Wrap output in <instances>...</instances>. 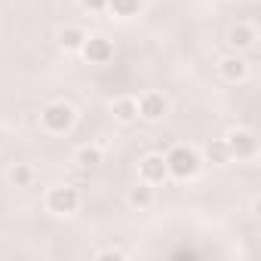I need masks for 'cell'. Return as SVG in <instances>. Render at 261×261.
I'll use <instances>...</instances> for the list:
<instances>
[{"instance_id":"cell-13","label":"cell","mask_w":261,"mask_h":261,"mask_svg":"<svg viewBox=\"0 0 261 261\" xmlns=\"http://www.w3.org/2000/svg\"><path fill=\"white\" fill-rule=\"evenodd\" d=\"M98 160H101V154H98L95 148H83V151H80V166L92 169V166H98Z\"/></svg>"},{"instance_id":"cell-1","label":"cell","mask_w":261,"mask_h":261,"mask_svg":"<svg viewBox=\"0 0 261 261\" xmlns=\"http://www.w3.org/2000/svg\"><path fill=\"white\" fill-rule=\"evenodd\" d=\"M166 172L178 175V178H188L197 172V154L188 151V148H175L169 157H166Z\"/></svg>"},{"instance_id":"cell-10","label":"cell","mask_w":261,"mask_h":261,"mask_svg":"<svg viewBox=\"0 0 261 261\" xmlns=\"http://www.w3.org/2000/svg\"><path fill=\"white\" fill-rule=\"evenodd\" d=\"M227 157H230V151H227L224 142H212V145H209V160H212V163H224Z\"/></svg>"},{"instance_id":"cell-16","label":"cell","mask_w":261,"mask_h":261,"mask_svg":"<svg viewBox=\"0 0 261 261\" xmlns=\"http://www.w3.org/2000/svg\"><path fill=\"white\" fill-rule=\"evenodd\" d=\"M28 178H31V172H28L25 166H19V169H13V181H16V185H28Z\"/></svg>"},{"instance_id":"cell-2","label":"cell","mask_w":261,"mask_h":261,"mask_svg":"<svg viewBox=\"0 0 261 261\" xmlns=\"http://www.w3.org/2000/svg\"><path fill=\"white\" fill-rule=\"evenodd\" d=\"M71 120H74V111L68 108V105H49L46 111H43V123L49 126V129H68L71 126Z\"/></svg>"},{"instance_id":"cell-7","label":"cell","mask_w":261,"mask_h":261,"mask_svg":"<svg viewBox=\"0 0 261 261\" xmlns=\"http://www.w3.org/2000/svg\"><path fill=\"white\" fill-rule=\"evenodd\" d=\"M142 114H145L148 120H157V117L166 114V101H163L160 95H145V98H142Z\"/></svg>"},{"instance_id":"cell-4","label":"cell","mask_w":261,"mask_h":261,"mask_svg":"<svg viewBox=\"0 0 261 261\" xmlns=\"http://www.w3.org/2000/svg\"><path fill=\"white\" fill-rule=\"evenodd\" d=\"M227 151L237 154V157H249V154L255 151V139H252L249 133H233L230 142H227Z\"/></svg>"},{"instance_id":"cell-9","label":"cell","mask_w":261,"mask_h":261,"mask_svg":"<svg viewBox=\"0 0 261 261\" xmlns=\"http://www.w3.org/2000/svg\"><path fill=\"white\" fill-rule=\"evenodd\" d=\"M221 74H224L227 80H240V77L246 74V65H243L240 59H227V62H221Z\"/></svg>"},{"instance_id":"cell-3","label":"cell","mask_w":261,"mask_h":261,"mask_svg":"<svg viewBox=\"0 0 261 261\" xmlns=\"http://www.w3.org/2000/svg\"><path fill=\"white\" fill-rule=\"evenodd\" d=\"M46 203L53 212H74L77 209V191L74 188H56V191H49Z\"/></svg>"},{"instance_id":"cell-17","label":"cell","mask_w":261,"mask_h":261,"mask_svg":"<svg viewBox=\"0 0 261 261\" xmlns=\"http://www.w3.org/2000/svg\"><path fill=\"white\" fill-rule=\"evenodd\" d=\"M83 4H86V7H89V10H101V7H105V4H108V0H83Z\"/></svg>"},{"instance_id":"cell-12","label":"cell","mask_w":261,"mask_h":261,"mask_svg":"<svg viewBox=\"0 0 261 261\" xmlns=\"http://www.w3.org/2000/svg\"><path fill=\"white\" fill-rule=\"evenodd\" d=\"M230 43L233 46H249L252 43V31L249 28H233L230 31Z\"/></svg>"},{"instance_id":"cell-11","label":"cell","mask_w":261,"mask_h":261,"mask_svg":"<svg viewBox=\"0 0 261 261\" xmlns=\"http://www.w3.org/2000/svg\"><path fill=\"white\" fill-rule=\"evenodd\" d=\"M80 43H83V34H80L77 28H68V31H62V46L74 49V46H80Z\"/></svg>"},{"instance_id":"cell-8","label":"cell","mask_w":261,"mask_h":261,"mask_svg":"<svg viewBox=\"0 0 261 261\" xmlns=\"http://www.w3.org/2000/svg\"><path fill=\"white\" fill-rule=\"evenodd\" d=\"M108 4H111V10L117 16H136L139 7H142V0H108Z\"/></svg>"},{"instance_id":"cell-5","label":"cell","mask_w":261,"mask_h":261,"mask_svg":"<svg viewBox=\"0 0 261 261\" xmlns=\"http://www.w3.org/2000/svg\"><path fill=\"white\" fill-rule=\"evenodd\" d=\"M83 53H86L89 62H108V59H111V43L101 40V37H92V40L83 46Z\"/></svg>"},{"instance_id":"cell-15","label":"cell","mask_w":261,"mask_h":261,"mask_svg":"<svg viewBox=\"0 0 261 261\" xmlns=\"http://www.w3.org/2000/svg\"><path fill=\"white\" fill-rule=\"evenodd\" d=\"M129 200H133L136 206H145V203L151 200V194H148V188H136L133 194H129Z\"/></svg>"},{"instance_id":"cell-6","label":"cell","mask_w":261,"mask_h":261,"mask_svg":"<svg viewBox=\"0 0 261 261\" xmlns=\"http://www.w3.org/2000/svg\"><path fill=\"white\" fill-rule=\"evenodd\" d=\"M142 175H145L148 181H163V175H166V160H163V157H145V160H142Z\"/></svg>"},{"instance_id":"cell-14","label":"cell","mask_w":261,"mask_h":261,"mask_svg":"<svg viewBox=\"0 0 261 261\" xmlns=\"http://www.w3.org/2000/svg\"><path fill=\"white\" fill-rule=\"evenodd\" d=\"M114 114H117L120 120H133V117H136V105H133V101H117V105H114Z\"/></svg>"}]
</instances>
